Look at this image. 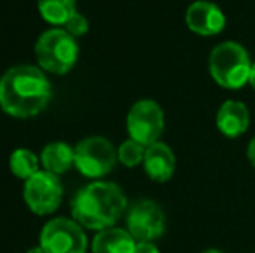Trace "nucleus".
<instances>
[{
  "instance_id": "nucleus-21",
  "label": "nucleus",
  "mask_w": 255,
  "mask_h": 253,
  "mask_svg": "<svg viewBox=\"0 0 255 253\" xmlns=\"http://www.w3.org/2000/svg\"><path fill=\"white\" fill-rule=\"evenodd\" d=\"M249 85H250V87H252V88H255V63H252V68H250Z\"/></svg>"
},
{
  "instance_id": "nucleus-17",
  "label": "nucleus",
  "mask_w": 255,
  "mask_h": 253,
  "mask_svg": "<svg viewBox=\"0 0 255 253\" xmlns=\"http://www.w3.org/2000/svg\"><path fill=\"white\" fill-rule=\"evenodd\" d=\"M117 153H118V162L122 165L128 167V169H134V167L141 165L144 162L146 146H142L141 142L134 141V139H128V141L122 142L120 148L117 149Z\"/></svg>"
},
{
  "instance_id": "nucleus-1",
  "label": "nucleus",
  "mask_w": 255,
  "mask_h": 253,
  "mask_svg": "<svg viewBox=\"0 0 255 253\" xmlns=\"http://www.w3.org/2000/svg\"><path fill=\"white\" fill-rule=\"evenodd\" d=\"M52 88L44 71L21 64L0 78V108L14 118H31L47 108Z\"/></svg>"
},
{
  "instance_id": "nucleus-8",
  "label": "nucleus",
  "mask_w": 255,
  "mask_h": 253,
  "mask_svg": "<svg viewBox=\"0 0 255 253\" xmlns=\"http://www.w3.org/2000/svg\"><path fill=\"white\" fill-rule=\"evenodd\" d=\"M165 128L163 109L156 101L141 99L130 108L127 115V132L130 139L141 142L142 146H151L158 142Z\"/></svg>"
},
{
  "instance_id": "nucleus-3",
  "label": "nucleus",
  "mask_w": 255,
  "mask_h": 253,
  "mask_svg": "<svg viewBox=\"0 0 255 253\" xmlns=\"http://www.w3.org/2000/svg\"><path fill=\"white\" fill-rule=\"evenodd\" d=\"M252 59L238 42H222L215 45L208 58V71L222 88L238 90L249 84Z\"/></svg>"
},
{
  "instance_id": "nucleus-5",
  "label": "nucleus",
  "mask_w": 255,
  "mask_h": 253,
  "mask_svg": "<svg viewBox=\"0 0 255 253\" xmlns=\"http://www.w3.org/2000/svg\"><path fill=\"white\" fill-rule=\"evenodd\" d=\"M118 153L108 139L92 135L80 141L75 148V167L89 179H101L115 169Z\"/></svg>"
},
{
  "instance_id": "nucleus-10",
  "label": "nucleus",
  "mask_w": 255,
  "mask_h": 253,
  "mask_svg": "<svg viewBox=\"0 0 255 253\" xmlns=\"http://www.w3.org/2000/svg\"><path fill=\"white\" fill-rule=\"evenodd\" d=\"M186 26L200 37H215L226 28V16L221 7L208 0H196L186 10Z\"/></svg>"
},
{
  "instance_id": "nucleus-12",
  "label": "nucleus",
  "mask_w": 255,
  "mask_h": 253,
  "mask_svg": "<svg viewBox=\"0 0 255 253\" xmlns=\"http://www.w3.org/2000/svg\"><path fill=\"white\" fill-rule=\"evenodd\" d=\"M142 167L146 175L154 182H167L175 172V155L170 146L158 141L146 148Z\"/></svg>"
},
{
  "instance_id": "nucleus-11",
  "label": "nucleus",
  "mask_w": 255,
  "mask_h": 253,
  "mask_svg": "<svg viewBox=\"0 0 255 253\" xmlns=\"http://www.w3.org/2000/svg\"><path fill=\"white\" fill-rule=\"evenodd\" d=\"M217 128L224 137L236 139L243 135L250 127V111L245 102L228 99L221 104L215 116Z\"/></svg>"
},
{
  "instance_id": "nucleus-9",
  "label": "nucleus",
  "mask_w": 255,
  "mask_h": 253,
  "mask_svg": "<svg viewBox=\"0 0 255 253\" xmlns=\"http://www.w3.org/2000/svg\"><path fill=\"white\" fill-rule=\"evenodd\" d=\"M165 213L158 203L151 199H139L128 208L127 231L135 241H154L163 236Z\"/></svg>"
},
{
  "instance_id": "nucleus-18",
  "label": "nucleus",
  "mask_w": 255,
  "mask_h": 253,
  "mask_svg": "<svg viewBox=\"0 0 255 253\" xmlns=\"http://www.w3.org/2000/svg\"><path fill=\"white\" fill-rule=\"evenodd\" d=\"M64 30L71 35V37H82L89 31V21L85 19V16H82L80 12H75L70 19L64 24Z\"/></svg>"
},
{
  "instance_id": "nucleus-7",
  "label": "nucleus",
  "mask_w": 255,
  "mask_h": 253,
  "mask_svg": "<svg viewBox=\"0 0 255 253\" xmlns=\"http://www.w3.org/2000/svg\"><path fill=\"white\" fill-rule=\"evenodd\" d=\"M23 198L35 215H51L63 201V184L56 173L38 170L33 177L24 180Z\"/></svg>"
},
{
  "instance_id": "nucleus-15",
  "label": "nucleus",
  "mask_w": 255,
  "mask_h": 253,
  "mask_svg": "<svg viewBox=\"0 0 255 253\" xmlns=\"http://www.w3.org/2000/svg\"><path fill=\"white\" fill-rule=\"evenodd\" d=\"M38 10L47 23L64 26L77 12V0H38Z\"/></svg>"
},
{
  "instance_id": "nucleus-16",
  "label": "nucleus",
  "mask_w": 255,
  "mask_h": 253,
  "mask_svg": "<svg viewBox=\"0 0 255 253\" xmlns=\"http://www.w3.org/2000/svg\"><path fill=\"white\" fill-rule=\"evenodd\" d=\"M10 172L17 177V179L28 180L38 172V158L35 156L33 151L30 149H16L9 158Z\"/></svg>"
},
{
  "instance_id": "nucleus-23",
  "label": "nucleus",
  "mask_w": 255,
  "mask_h": 253,
  "mask_svg": "<svg viewBox=\"0 0 255 253\" xmlns=\"http://www.w3.org/2000/svg\"><path fill=\"white\" fill-rule=\"evenodd\" d=\"M202 253H226V252H222V250H219V248H208V250H205Z\"/></svg>"
},
{
  "instance_id": "nucleus-13",
  "label": "nucleus",
  "mask_w": 255,
  "mask_h": 253,
  "mask_svg": "<svg viewBox=\"0 0 255 253\" xmlns=\"http://www.w3.org/2000/svg\"><path fill=\"white\" fill-rule=\"evenodd\" d=\"M137 241L127 229L108 227L99 231L91 245L92 253H134Z\"/></svg>"
},
{
  "instance_id": "nucleus-4",
  "label": "nucleus",
  "mask_w": 255,
  "mask_h": 253,
  "mask_svg": "<svg viewBox=\"0 0 255 253\" xmlns=\"http://www.w3.org/2000/svg\"><path fill=\"white\" fill-rule=\"evenodd\" d=\"M35 56L42 70L64 75L78 59V44L64 28H52L40 35L35 44Z\"/></svg>"
},
{
  "instance_id": "nucleus-20",
  "label": "nucleus",
  "mask_w": 255,
  "mask_h": 253,
  "mask_svg": "<svg viewBox=\"0 0 255 253\" xmlns=\"http://www.w3.org/2000/svg\"><path fill=\"white\" fill-rule=\"evenodd\" d=\"M247 156H249L250 165L255 169V137L249 142V148H247Z\"/></svg>"
},
{
  "instance_id": "nucleus-6",
  "label": "nucleus",
  "mask_w": 255,
  "mask_h": 253,
  "mask_svg": "<svg viewBox=\"0 0 255 253\" xmlns=\"http://www.w3.org/2000/svg\"><path fill=\"white\" fill-rule=\"evenodd\" d=\"M87 245L84 227L66 217L49 220L40 233V247L47 253H85Z\"/></svg>"
},
{
  "instance_id": "nucleus-19",
  "label": "nucleus",
  "mask_w": 255,
  "mask_h": 253,
  "mask_svg": "<svg viewBox=\"0 0 255 253\" xmlns=\"http://www.w3.org/2000/svg\"><path fill=\"white\" fill-rule=\"evenodd\" d=\"M134 253H160V248L153 241H137Z\"/></svg>"
},
{
  "instance_id": "nucleus-2",
  "label": "nucleus",
  "mask_w": 255,
  "mask_h": 253,
  "mask_svg": "<svg viewBox=\"0 0 255 253\" xmlns=\"http://www.w3.org/2000/svg\"><path fill=\"white\" fill-rule=\"evenodd\" d=\"M127 208V198L115 182L87 184L75 194L71 201V215L84 229L104 231L115 227Z\"/></svg>"
},
{
  "instance_id": "nucleus-22",
  "label": "nucleus",
  "mask_w": 255,
  "mask_h": 253,
  "mask_svg": "<svg viewBox=\"0 0 255 253\" xmlns=\"http://www.w3.org/2000/svg\"><path fill=\"white\" fill-rule=\"evenodd\" d=\"M26 253H47L44 250V248L40 247V245H38V247H33V248H30V250H28Z\"/></svg>"
},
{
  "instance_id": "nucleus-14",
  "label": "nucleus",
  "mask_w": 255,
  "mask_h": 253,
  "mask_svg": "<svg viewBox=\"0 0 255 253\" xmlns=\"http://www.w3.org/2000/svg\"><path fill=\"white\" fill-rule=\"evenodd\" d=\"M40 162L44 170L61 175L75 165V149L64 142H51L42 151Z\"/></svg>"
}]
</instances>
